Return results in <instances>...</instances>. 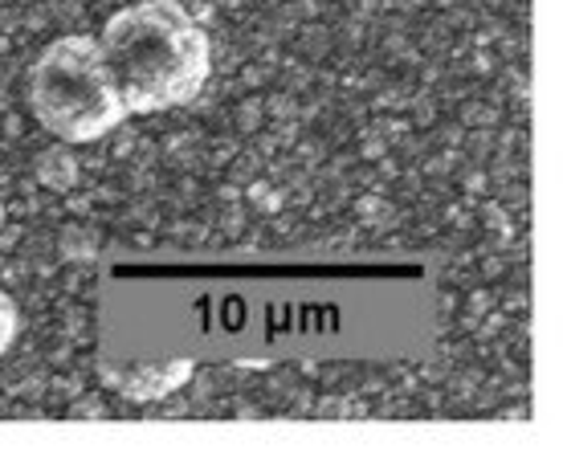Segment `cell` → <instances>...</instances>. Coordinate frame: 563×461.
<instances>
[{
  "mask_svg": "<svg viewBox=\"0 0 563 461\" xmlns=\"http://www.w3.org/2000/svg\"><path fill=\"white\" fill-rule=\"evenodd\" d=\"M99 372L159 400L197 367L396 364L433 348L441 278L396 250H147L99 266Z\"/></svg>",
  "mask_w": 563,
  "mask_h": 461,
  "instance_id": "obj_1",
  "label": "cell"
},
{
  "mask_svg": "<svg viewBox=\"0 0 563 461\" xmlns=\"http://www.w3.org/2000/svg\"><path fill=\"white\" fill-rule=\"evenodd\" d=\"M102 62L128 114L176 111L205 90L212 74L209 33L180 0H140L102 25Z\"/></svg>",
  "mask_w": 563,
  "mask_h": 461,
  "instance_id": "obj_2",
  "label": "cell"
},
{
  "mask_svg": "<svg viewBox=\"0 0 563 461\" xmlns=\"http://www.w3.org/2000/svg\"><path fill=\"white\" fill-rule=\"evenodd\" d=\"M29 111L62 143H95L128 119L99 37L70 33L45 45L29 70Z\"/></svg>",
  "mask_w": 563,
  "mask_h": 461,
  "instance_id": "obj_3",
  "label": "cell"
},
{
  "mask_svg": "<svg viewBox=\"0 0 563 461\" xmlns=\"http://www.w3.org/2000/svg\"><path fill=\"white\" fill-rule=\"evenodd\" d=\"M16 327H21V319H16V303L4 290H0V360H4V351L13 348Z\"/></svg>",
  "mask_w": 563,
  "mask_h": 461,
  "instance_id": "obj_4",
  "label": "cell"
}]
</instances>
